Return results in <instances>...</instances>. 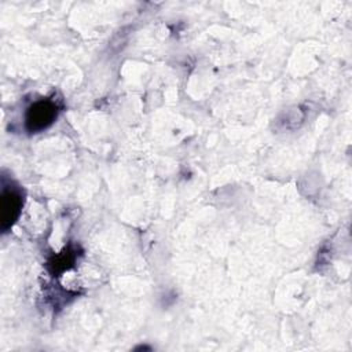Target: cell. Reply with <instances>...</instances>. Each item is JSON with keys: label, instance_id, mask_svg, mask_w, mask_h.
<instances>
[{"label": "cell", "instance_id": "obj_2", "mask_svg": "<svg viewBox=\"0 0 352 352\" xmlns=\"http://www.w3.org/2000/svg\"><path fill=\"white\" fill-rule=\"evenodd\" d=\"M58 116V106L54 100L40 99L34 102L25 114L26 129L32 133L47 129Z\"/></svg>", "mask_w": 352, "mask_h": 352}, {"label": "cell", "instance_id": "obj_1", "mask_svg": "<svg viewBox=\"0 0 352 352\" xmlns=\"http://www.w3.org/2000/svg\"><path fill=\"white\" fill-rule=\"evenodd\" d=\"M23 206V195L19 187L12 184L6 186L3 182L0 198V223L3 232H7L18 220Z\"/></svg>", "mask_w": 352, "mask_h": 352}]
</instances>
